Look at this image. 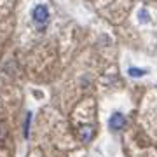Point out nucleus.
Instances as JSON below:
<instances>
[{
    "instance_id": "f257e3e1",
    "label": "nucleus",
    "mask_w": 157,
    "mask_h": 157,
    "mask_svg": "<svg viewBox=\"0 0 157 157\" xmlns=\"http://www.w3.org/2000/svg\"><path fill=\"white\" fill-rule=\"evenodd\" d=\"M32 17H33V23L35 25H45L47 19H49V9L44 6V4H39V6H35L33 12H32Z\"/></svg>"
},
{
    "instance_id": "20e7f679",
    "label": "nucleus",
    "mask_w": 157,
    "mask_h": 157,
    "mask_svg": "<svg viewBox=\"0 0 157 157\" xmlns=\"http://www.w3.org/2000/svg\"><path fill=\"white\" fill-rule=\"evenodd\" d=\"M30 122H32V112H26V119H25V124H23V136L25 138L30 136Z\"/></svg>"
},
{
    "instance_id": "7ed1b4c3",
    "label": "nucleus",
    "mask_w": 157,
    "mask_h": 157,
    "mask_svg": "<svg viewBox=\"0 0 157 157\" xmlns=\"http://www.w3.org/2000/svg\"><path fill=\"white\" fill-rule=\"evenodd\" d=\"M78 136H80V140L84 141V143H87L93 138V128L91 126H80L78 128Z\"/></svg>"
},
{
    "instance_id": "423d86ee",
    "label": "nucleus",
    "mask_w": 157,
    "mask_h": 157,
    "mask_svg": "<svg viewBox=\"0 0 157 157\" xmlns=\"http://www.w3.org/2000/svg\"><path fill=\"white\" fill-rule=\"evenodd\" d=\"M138 19H140L141 23H148V21H150V16H148L145 11H140V12H138Z\"/></svg>"
},
{
    "instance_id": "39448f33",
    "label": "nucleus",
    "mask_w": 157,
    "mask_h": 157,
    "mask_svg": "<svg viewBox=\"0 0 157 157\" xmlns=\"http://www.w3.org/2000/svg\"><path fill=\"white\" fill-rule=\"evenodd\" d=\"M128 73L131 75V77H143V75H147V70H138V68H129Z\"/></svg>"
},
{
    "instance_id": "f03ea898",
    "label": "nucleus",
    "mask_w": 157,
    "mask_h": 157,
    "mask_svg": "<svg viewBox=\"0 0 157 157\" xmlns=\"http://www.w3.org/2000/svg\"><path fill=\"white\" fill-rule=\"evenodd\" d=\"M108 124H110V129L112 131H119V129L124 128V124H126V119H124L122 113H112V117H110V121H108Z\"/></svg>"
}]
</instances>
